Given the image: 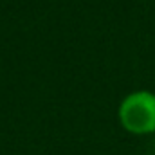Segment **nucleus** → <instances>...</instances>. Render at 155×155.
<instances>
[{"label": "nucleus", "mask_w": 155, "mask_h": 155, "mask_svg": "<svg viewBox=\"0 0 155 155\" xmlns=\"http://www.w3.org/2000/svg\"><path fill=\"white\" fill-rule=\"evenodd\" d=\"M119 121L132 134L155 132V94L150 90L128 94L119 105Z\"/></svg>", "instance_id": "f257e3e1"}]
</instances>
